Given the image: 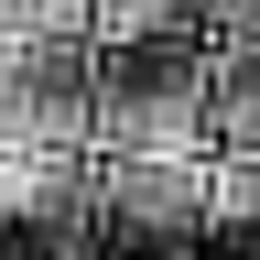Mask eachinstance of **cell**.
Wrapping results in <instances>:
<instances>
[{
  "label": "cell",
  "instance_id": "obj_1",
  "mask_svg": "<svg viewBox=\"0 0 260 260\" xmlns=\"http://www.w3.org/2000/svg\"><path fill=\"white\" fill-rule=\"evenodd\" d=\"M206 65L217 44H98V130L109 162H195L206 152Z\"/></svg>",
  "mask_w": 260,
  "mask_h": 260
},
{
  "label": "cell",
  "instance_id": "obj_2",
  "mask_svg": "<svg viewBox=\"0 0 260 260\" xmlns=\"http://www.w3.org/2000/svg\"><path fill=\"white\" fill-rule=\"evenodd\" d=\"M206 152H260V44H217L206 65Z\"/></svg>",
  "mask_w": 260,
  "mask_h": 260
},
{
  "label": "cell",
  "instance_id": "obj_3",
  "mask_svg": "<svg viewBox=\"0 0 260 260\" xmlns=\"http://www.w3.org/2000/svg\"><path fill=\"white\" fill-rule=\"evenodd\" d=\"M206 239H260V152H206Z\"/></svg>",
  "mask_w": 260,
  "mask_h": 260
}]
</instances>
